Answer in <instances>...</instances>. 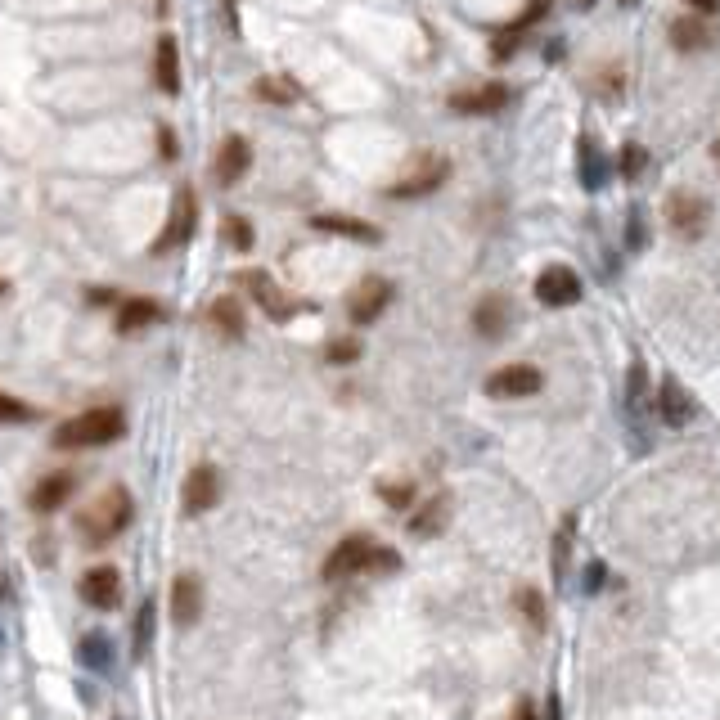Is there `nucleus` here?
<instances>
[{
  "label": "nucleus",
  "mask_w": 720,
  "mask_h": 720,
  "mask_svg": "<svg viewBox=\"0 0 720 720\" xmlns=\"http://www.w3.org/2000/svg\"><path fill=\"white\" fill-rule=\"evenodd\" d=\"M153 639V599L140 603V612H135V653H144Z\"/></svg>",
  "instance_id": "27"
},
{
  "label": "nucleus",
  "mask_w": 720,
  "mask_h": 720,
  "mask_svg": "<svg viewBox=\"0 0 720 720\" xmlns=\"http://www.w3.org/2000/svg\"><path fill=\"white\" fill-rule=\"evenodd\" d=\"M153 77H158V90L162 95H176L180 90V50L171 36L158 41V59H153Z\"/></svg>",
  "instance_id": "17"
},
{
  "label": "nucleus",
  "mask_w": 720,
  "mask_h": 720,
  "mask_svg": "<svg viewBox=\"0 0 720 720\" xmlns=\"http://www.w3.org/2000/svg\"><path fill=\"white\" fill-rule=\"evenodd\" d=\"M518 612L531 621V630L545 626V603H540V594H536V590H518Z\"/></svg>",
  "instance_id": "28"
},
{
  "label": "nucleus",
  "mask_w": 720,
  "mask_h": 720,
  "mask_svg": "<svg viewBox=\"0 0 720 720\" xmlns=\"http://www.w3.org/2000/svg\"><path fill=\"white\" fill-rule=\"evenodd\" d=\"M662 419L671 423V428H680V423L693 419V401L684 396V387L675 383V378H666L662 383Z\"/></svg>",
  "instance_id": "20"
},
{
  "label": "nucleus",
  "mask_w": 720,
  "mask_h": 720,
  "mask_svg": "<svg viewBox=\"0 0 720 720\" xmlns=\"http://www.w3.org/2000/svg\"><path fill=\"white\" fill-rule=\"evenodd\" d=\"M81 657H86V662L108 666V644H104V639H86V644H81Z\"/></svg>",
  "instance_id": "34"
},
{
  "label": "nucleus",
  "mask_w": 720,
  "mask_h": 720,
  "mask_svg": "<svg viewBox=\"0 0 720 720\" xmlns=\"http://www.w3.org/2000/svg\"><path fill=\"white\" fill-rule=\"evenodd\" d=\"M509 720H536V702H527V698H522L518 707H513V716H509Z\"/></svg>",
  "instance_id": "36"
},
{
  "label": "nucleus",
  "mask_w": 720,
  "mask_h": 720,
  "mask_svg": "<svg viewBox=\"0 0 720 720\" xmlns=\"http://www.w3.org/2000/svg\"><path fill=\"white\" fill-rule=\"evenodd\" d=\"M473 324H477L482 338H500L504 324H509V302H504V297H486V302L473 311Z\"/></svg>",
  "instance_id": "19"
},
{
  "label": "nucleus",
  "mask_w": 720,
  "mask_h": 720,
  "mask_svg": "<svg viewBox=\"0 0 720 720\" xmlns=\"http://www.w3.org/2000/svg\"><path fill=\"white\" fill-rule=\"evenodd\" d=\"M396 563H401L396 549L374 545L369 536H347L329 554V563H324V581H342V576H356V572H365V567H387V572H392Z\"/></svg>",
  "instance_id": "3"
},
{
  "label": "nucleus",
  "mask_w": 720,
  "mask_h": 720,
  "mask_svg": "<svg viewBox=\"0 0 720 720\" xmlns=\"http://www.w3.org/2000/svg\"><path fill=\"white\" fill-rule=\"evenodd\" d=\"M77 590L90 608H117V599H122V572L108 567V563H95L86 576H81Z\"/></svg>",
  "instance_id": "6"
},
{
  "label": "nucleus",
  "mask_w": 720,
  "mask_h": 720,
  "mask_svg": "<svg viewBox=\"0 0 720 720\" xmlns=\"http://www.w3.org/2000/svg\"><path fill=\"white\" fill-rule=\"evenodd\" d=\"M356 356H360V342H351V338L329 342V360H333V365H342V360H356Z\"/></svg>",
  "instance_id": "33"
},
{
  "label": "nucleus",
  "mask_w": 720,
  "mask_h": 720,
  "mask_svg": "<svg viewBox=\"0 0 720 720\" xmlns=\"http://www.w3.org/2000/svg\"><path fill=\"white\" fill-rule=\"evenodd\" d=\"M540 383H545V374L536 365H504L486 378V396H531L540 392Z\"/></svg>",
  "instance_id": "9"
},
{
  "label": "nucleus",
  "mask_w": 720,
  "mask_h": 720,
  "mask_svg": "<svg viewBox=\"0 0 720 720\" xmlns=\"http://www.w3.org/2000/svg\"><path fill=\"white\" fill-rule=\"evenodd\" d=\"M711 153H716V162H720V135H716V144H711Z\"/></svg>",
  "instance_id": "40"
},
{
  "label": "nucleus",
  "mask_w": 720,
  "mask_h": 720,
  "mask_svg": "<svg viewBox=\"0 0 720 720\" xmlns=\"http://www.w3.org/2000/svg\"><path fill=\"white\" fill-rule=\"evenodd\" d=\"M131 513H135L131 491H126V486H108V491H99L95 500L77 513V531L90 545H108V540H117L131 527Z\"/></svg>",
  "instance_id": "1"
},
{
  "label": "nucleus",
  "mask_w": 720,
  "mask_h": 720,
  "mask_svg": "<svg viewBox=\"0 0 720 720\" xmlns=\"http://www.w3.org/2000/svg\"><path fill=\"white\" fill-rule=\"evenodd\" d=\"M446 176H450V162L446 158H432V153H428V158H423V167L414 171V176L396 180L387 194H392V198H419V194H432V189H437Z\"/></svg>",
  "instance_id": "12"
},
{
  "label": "nucleus",
  "mask_w": 720,
  "mask_h": 720,
  "mask_svg": "<svg viewBox=\"0 0 720 720\" xmlns=\"http://www.w3.org/2000/svg\"><path fill=\"white\" fill-rule=\"evenodd\" d=\"M549 720H563L558 716V698H549Z\"/></svg>",
  "instance_id": "39"
},
{
  "label": "nucleus",
  "mask_w": 720,
  "mask_h": 720,
  "mask_svg": "<svg viewBox=\"0 0 720 720\" xmlns=\"http://www.w3.org/2000/svg\"><path fill=\"white\" fill-rule=\"evenodd\" d=\"M446 518H450V495H432V500L414 513L410 531H414V536H437V531L446 527Z\"/></svg>",
  "instance_id": "18"
},
{
  "label": "nucleus",
  "mask_w": 720,
  "mask_h": 720,
  "mask_svg": "<svg viewBox=\"0 0 720 720\" xmlns=\"http://www.w3.org/2000/svg\"><path fill=\"white\" fill-rule=\"evenodd\" d=\"M257 95L266 99V104H293L297 90L288 86V77H261L257 81Z\"/></svg>",
  "instance_id": "25"
},
{
  "label": "nucleus",
  "mask_w": 720,
  "mask_h": 720,
  "mask_svg": "<svg viewBox=\"0 0 720 720\" xmlns=\"http://www.w3.org/2000/svg\"><path fill=\"white\" fill-rule=\"evenodd\" d=\"M315 230H329V234H347V239H360V243H374L378 230L365 221H356V216H315Z\"/></svg>",
  "instance_id": "22"
},
{
  "label": "nucleus",
  "mask_w": 720,
  "mask_h": 720,
  "mask_svg": "<svg viewBox=\"0 0 720 720\" xmlns=\"http://www.w3.org/2000/svg\"><path fill=\"white\" fill-rule=\"evenodd\" d=\"M207 320H212L216 329L225 333V338H239V333H243V306H239V297H221V302L207 311Z\"/></svg>",
  "instance_id": "23"
},
{
  "label": "nucleus",
  "mask_w": 720,
  "mask_h": 720,
  "mask_svg": "<svg viewBox=\"0 0 720 720\" xmlns=\"http://www.w3.org/2000/svg\"><path fill=\"white\" fill-rule=\"evenodd\" d=\"M536 297L545 306H572L576 297H581V279H576V270H567V266H545L536 275Z\"/></svg>",
  "instance_id": "10"
},
{
  "label": "nucleus",
  "mask_w": 720,
  "mask_h": 720,
  "mask_svg": "<svg viewBox=\"0 0 720 720\" xmlns=\"http://www.w3.org/2000/svg\"><path fill=\"white\" fill-rule=\"evenodd\" d=\"M639 153H644V149H639V144H630V149H626V171H639V162H644V158H639Z\"/></svg>",
  "instance_id": "37"
},
{
  "label": "nucleus",
  "mask_w": 720,
  "mask_h": 720,
  "mask_svg": "<svg viewBox=\"0 0 720 720\" xmlns=\"http://www.w3.org/2000/svg\"><path fill=\"white\" fill-rule=\"evenodd\" d=\"M689 5H693V9H702V14H707V9H716L720 0H689Z\"/></svg>",
  "instance_id": "38"
},
{
  "label": "nucleus",
  "mask_w": 720,
  "mask_h": 720,
  "mask_svg": "<svg viewBox=\"0 0 720 720\" xmlns=\"http://www.w3.org/2000/svg\"><path fill=\"white\" fill-rule=\"evenodd\" d=\"M630 410H644V365H630Z\"/></svg>",
  "instance_id": "32"
},
{
  "label": "nucleus",
  "mask_w": 720,
  "mask_h": 720,
  "mask_svg": "<svg viewBox=\"0 0 720 720\" xmlns=\"http://www.w3.org/2000/svg\"><path fill=\"white\" fill-rule=\"evenodd\" d=\"M248 167H252V144L243 135H225L221 153H216V180L221 185H239L248 176Z\"/></svg>",
  "instance_id": "13"
},
{
  "label": "nucleus",
  "mask_w": 720,
  "mask_h": 720,
  "mask_svg": "<svg viewBox=\"0 0 720 720\" xmlns=\"http://www.w3.org/2000/svg\"><path fill=\"white\" fill-rule=\"evenodd\" d=\"M243 284L252 288V297H257L261 306H266V315H279V320H284L288 315V302H284V293H279L275 284H270L266 275H261V270H248V275H243Z\"/></svg>",
  "instance_id": "21"
},
{
  "label": "nucleus",
  "mask_w": 720,
  "mask_h": 720,
  "mask_svg": "<svg viewBox=\"0 0 720 720\" xmlns=\"http://www.w3.org/2000/svg\"><path fill=\"white\" fill-rule=\"evenodd\" d=\"M194 189L189 185H180L176 189V212H171V221H167V230H162V239L153 243V252H162V248H180V243L194 234Z\"/></svg>",
  "instance_id": "11"
},
{
  "label": "nucleus",
  "mask_w": 720,
  "mask_h": 720,
  "mask_svg": "<svg viewBox=\"0 0 720 720\" xmlns=\"http://www.w3.org/2000/svg\"><path fill=\"white\" fill-rule=\"evenodd\" d=\"M216 500H221V473H216V464H194V473L185 477V513L198 518Z\"/></svg>",
  "instance_id": "7"
},
{
  "label": "nucleus",
  "mask_w": 720,
  "mask_h": 720,
  "mask_svg": "<svg viewBox=\"0 0 720 720\" xmlns=\"http://www.w3.org/2000/svg\"><path fill=\"white\" fill-rule=\"evenodd\" d=\"M387 302H392V284H387L383 275H369L356 284V293L347 297V311L356 324H374L378 315L387 311Z\"/></svg>",
  "instance_id": "5"
},
{
  "label": "nucleus",
  "mask_w": 720,
  "mask_h": 720,
  "mask_svg": "<svg viewBox=\"0 0 720 720\" xmlns=\"http://www.w3.org/2000/svg\"><path fill=\"white\" fill-rule=\"evenodd\" d=\"M225 239H230L239 252H248L252 248V225L243 221V216H225Z\"/></svg>",
  "instance_id": "29"
},
{
  "label": "nucleus",
  "mask_w": 720,
  "mask_h": 720,
  "mask_svg": "<svg viewBox=\"0 0 720 720\" xmlns=\"http://www.w3.org/2000/svg\"><path fill=\"white\" fill-rule=\"evenodd\" d=\"M378 491H383V500L396 504V509H405V504L414 500V486L410 482H387V486H378Z\"/></svg>",
  "instance_id": "31"
},
{
  "label": "nucleus",
  "mask_w": 720,
  "mask_h": 720,
  "mask_svg": "<svg viewBox=\"0 0 720 720\" xmlns=\"http://www.w3.org/2000/svg\"><path fill=\"white\" fill-rule=\"evenodd\" d=\"M32 419V410H27L23 401H14V396L0 392V423H27Z\"/></svg>",
  "instance_id": "30"
},
{
  "label": "nucleus",
  "mask_w": 720,
  "mask_h": 720,
  "mask_svg": "<svg viewBox=\"0 0 720 720\" xmlns=\"http://www.w3.org/2000/svg\"><path fill=\"white\" fill-rule=\"evenodd\" d=\"M707 198H698L693 189H680V194L666 198V225H671L675 234H684V239H698L702 230H707Z\"/></svg>",
  "instance_id": "4"
},
{
  "label": "nucleus",
  "mask_w": 720,
  "mask_h": 720,
  "mask_svg": "<svg viewBox=\"0 0 720 720\" xmlns=\"http://www.w3.org/2000/svg\"><path fill=\"white\" fill-rule=\"evenodd\" d=\"M581 5H590V0H581Z\"/></svg>",
  "instance_id": "41"
},
{
  "label": "nucleus",
  "mask_w": 720,
  "mask_h": 720,
  "mask_svg": "<svg viewBox=\"0 0 720 720\" xmlns=\"http://www.w3.org/2000/svg\"><path fill=\"white\" fill-rule=\"evenodd\" d=\"M567 558H572V522H563L554 536V581H567Z\"/></svg>",
  "instance_id": "26"
},
{
  "label": "nucleus",
  "mask_w": 720,
  "mask_h": 720,
  "mask_svg": "<svg viewBox=\"0 0 720 720\" xmlns=\"http://www.w3.org/2000/svg\"><path fill=\"white\" fill-rule=\"evenodd\" d=\"M198 617H203V581L194 572H180L176 585H171V621L189 630Z\"/></svg>",
  "instance_id": "8"
},
{
  "label": "nucleus",
  "mask_w": 720,
  "mask_h": 720,
  "mask_svg": "<svg viewBox=\"0 0 720 720\" xmlns=\"http://www.w3.org/2000/svg\"><path fill=\"white\" fill-rule=\"evenodd\" d=\"M126 432V419L117 405H95L86 414H72L54 428V446L59 450H86V446H113Z\"/></svg>",
  "instance_id": "2"
},
{
  "label": "nucleus",
  "mask_w": 720,
  "mask_h": 720,
  "mask_svg": "<svg viewBox=\"0 0 720 720\" xmlns=\"http://www.w3.org/2000/svg\"><path fill=\"white\" fill-rule=\"evenodd\" d=\"M450 108L455 113H495V108H504V86L486 81L477 90H459V95H450Z\"/></svg>",
  "instance_id": "15"
},
{
  "label": "nucleus",
  "mask_w": 720,
  "mask_h": 720,
  "mask_svg": "<svg viewBox=\"0 0 720 720\" xmlns=\"http://www.w3.org/2000/svg\"><path fill=\"white\" fill-rule=\"evenodd\" d=\"M158 320H162V306L153 302V297H131V302H122V311H117V329L122 333H140Z\"/></svg>",
  "instance_id": "16"
},
{
  "label": "nucleus",
  "mask_w": 720,
  "mask_h": 720,
  "mask_svg": "<svg viewBox=\"0 0 720 720\" xmlns=\"http://www.w3.org/2000/svg\"><path fill=\"white\" fill-rule=\"evenodd\" d=\"M72 486H77V477H72V473H50V477H41V482H36V491L27 495V504H32L36 513H54L72 495Z\"/></svg>",
  "instance_id": "14"
},
{
  "label": "nucleus",
  "mask_w": 720,
  "mask_h": 720,
  "mask_svg": "<svg viewBox=\"0 0 720 720\" xmlns=\"http://www.w3.org/2000/svg\"><path fill=\"white\" fill-rule=\"evenodd\" d=\"M158 149H162L158 158H167V162H171V158H180V153H176V135H171L167 126H162V131H158Z\"/></svg>",
  "instance_id": "35"
},
{
  "label": "nucleus",
  "mask_w": 720,
  "mask_h": 720,
  "mask_svg": "<svg viewBox=\"0 0 720 720\" xmlns=\"http://www.w3.org/2000/svg\"><path fill=\"white\" fill-rule=\"evenodd\" d=\"M671 36H675V45H680V50H702V45L711 41L707 27H702L698 18H680V23L671 27Z\"/></svg>",
  "instance_id": "24"
}]
</instances>
